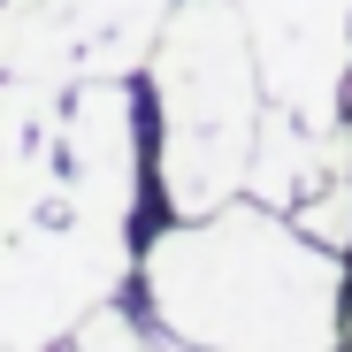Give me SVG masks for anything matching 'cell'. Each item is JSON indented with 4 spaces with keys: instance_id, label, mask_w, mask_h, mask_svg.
Listing matches in <instances>:
<instances>
[{
    "instance_id": "obj_1",
    "label": "cell",
    "mask_w": 352,
    "mask_h": 352,
    "mask_svg": "<svg viewBox=\"0 0 352 352\" xmlns=\"http://www.w3.org/2000/svg\"><path fill=\"white\" fill-rule=\"evenodd\" d=\"M146 299L184 344H299L344 337V261L291 214L238 192L214 214H184L146 245Z\"/></svg>"
},
{
    "instance_id": "obj_2",
    "label": "cell",
    "mask_w": 352,
    "mask_h": 352,
    "mask_svg": "<svg viewBox=\"0 0 352 352\" xmlns=\"http://www.w3.org/2000/svg\"><path fill=\"white\" fill-rule=\"evenodd\" d=\"M153 92H161V184L176 214H214L245 192L261 146V54L238 0H168L153 38Z\"/></svg>"
},
{
    "instance_id": "obj_3",
    "label": "cell",
    "mask_w": 352,
    "mask_h": 352,
    "mask_svg": "<svg viewBox=\"0 0 352 352\" xmlns=\"http://www.w3.org/2000/svg\"><path fill=\"white\" fill-rule=\"evenodd\" d=\"M131 276L123 222L54 207L23 230H0V344H54Z\"/></svg>"
},
{
    "instance_id": "obj_4",
    "label": "cell",
    "mask_w": 352,
    "mask_h": 352,
    "mask_svg": "<svg viewBox=\"0 0 352 352\" xmlns=\"http://www.w3.org/2000/svg\"><path fill=\"white\" fill-rule=\"evenodd\" d=\"M268 107L307 115V123H344L352 100V0H238Z\"/></svg>"
},
{
    "instance_id": "obj_5",
    "label": "cell",
    "mask_w": 352,
    "mask_h": 352,
    "mask_svg": "<svg viewBox=\"0 0 352 352\" xmlns=\"http://www.w3.org/2000/svg\"><path fill=\"white\" fill-rule=\"evenodd\" d=\"M245 192L276 214H291L329 253L352 245V115L344 123H307V115H261V146Z\"/></svg>"
},
{
    "instance_id": "obj_6",
    "label": "cell",
    "mask_w": 352,
    "mask_h": 352,
    "mask_svg": "<svg viewBox=\"0 0 352 352\" xmlns=\"http://www.w3.org/2000/svg\"><path fill=\"white\" fill-rule=\"evenodd\" d=\"M62 184L77 214L131 222L138 207V100L123 77H85L62 107Z\"/></svg>"
},
{
    "instance_id": "obj_7",
    "label": "cell",
    "mask_w": 352,
    "mask_h": 352,
    "mask_svg": "<svg viewBox=\"0 0 352 352\" xmlns=\"http://www.w3.org/2000/svg\"><path fill=\"white\" fill-rule=\"evenodd\" d=\"M0 77L85 85L92 77V38H85L77 0H0Z\"/></svg>"
},
{
    "instance_id": "obj_8",
    "label": "cell",
    "mask_w": 352,
    "mask_h": 352,
    "mask_svg": "<svg viewBox=\"0 0 352 352\" xmlns=\"http://www.w3.org/2000/svg\"><path fill=\"white\" fill-rule=\"evenodd\" d=\"M77 16L92 38V77H131L138 62H153L168 0H77Z\"/></svg>"
},
{
    "instance_id": "obj_9",
    "label": "cell",
    "mask_w": 352,
    "mask_h": 352,
    "mask_svg": "<svg viewBox=\"0 0 352 352\" xmlns=\"http://www.w3.org/2000/svg\"><path fill=\"white\" fill-rule=\"evenodd\" d=\"M62 138V85L46 77H0V153Z\"/></svg>"
},
{
    "instance_id": "obj_10",
    "label": "cell",
    "mask_w": 352,
    "mask_h": 352,
    "mask_svg": "<svg viewBox=\"0 0 352 352\" xmlns=\"http://www.w3.org/2000/svg\"><path fill=\"white\" fill-rule=\"evenodd\" d=\"M69 337H77V344H92V352H100V344H138V329H131L123 314H115V307H92V314H85Z\"/></svg>"
},
{
    "instance_id": "obj_11",
    "label": "cell",
    "mask_w": 352,
    "mask_h": 352,
    "mask_svg": "<svg viewBox=\"0 0 352 352\" xmlns=\"http://www.w3.org/2000/svg\"><path fill=\"white\" fill-rule=\"evenodd\" d=\"M344 115H352V100H344Z\"/></svg>"
}]
</instances>
